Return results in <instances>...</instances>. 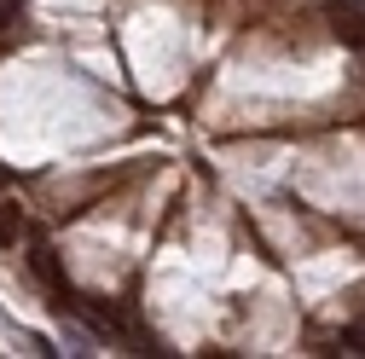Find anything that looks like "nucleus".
<instances>
[{"instance_id":"f257e3e1","label":"nucleus","mask_w":365,"mask_h":359,"mask_svg":"<svg viewBox=\"0 0 365 359\" xmlns=\"http://www.w3.org/2000/svg\"><path fill=\"white\" fill-rule=\"evenodd\" d=\"M325 24H331V35L342 41V47H359V53H365V12H359V6H342V0H331Z\"/></svg>"},{"instance_id":"f03ea898","label":"nucleus","mask_w":365,"mask_h":359,"mask_svg":"<svg viewBox=\"0 0 365 359\" xmlns=\"http://www.w3.org/2000/svg\"><path fill=\"white\" fill-rule=\"evenodd\" d=\"M29 266H35V273L47 279V284H53L58 296H70V284H64V273H58V261H53V249L41 244V238H35V249H29Z\"/></svg>"},{"instance_id":"7ed1b4c3","label":"nucleus","mask_w":365,"mask_h":359,"mask_svg":"<svg viewBox=\"0 0 365 359\" xmlns=\"http://www.w3.org/2000/svg\"><path fill=\"white\" fill-rule=\"evenodd\" d=\"M18 232H24L18 209H0V249H12V244H18Z\"/></svg>"},{"instance_id":"20e7f679","label":"nucleus","mask_w":365,"mask_h":359,"mask_svg":"<svg viewBox=\"0 0 365 359\" xmlns=\"http://www.w3.org/2000/svg\"><path fill=\"white\" fill-rule=\"evenodd\" d=\"M336 348H342V353H365V331H342Z\"/></svg>"},{"instance_id":"39448f33","label":"nucleus","mask_w":365,"mask_h":359,"mask_svg":"<svg viewBox=\"0 0 365 359\" xmlns=\"http://www.w3.org/2000/svg\"><path fill=\"white\" fill-rule=\"evenodd\" d=\"M6 180H12V174H6V162H0V186H6Z\"/></svg>"}]
</instances>
